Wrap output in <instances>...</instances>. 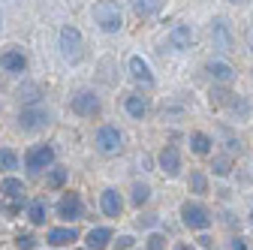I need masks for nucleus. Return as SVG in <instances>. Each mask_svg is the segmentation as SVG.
Returning <instances> with one entry per match:
<instances>
[{"label": "nucleus", "instance_id": "f257e3e1", "mask_svg": "<svg viewBox=\"0 0 253 250\" xmlns=\"http://www.w3.org/2000/svg\"><path fill=\"white\" fill-rule=\"evenodd\" d=\"M24 205H27V187H24V181L15 178V175H6L3 181H0V211L15 217V214H21Z\"/></svg>", "mask_w": 253, "mask_h": 250}, {"label": "nucleus", "instance_id": "f03ea898", "mask_svg": "<svg viewBox=\"0 0 253 250\" xmlns=\"http://www.w3.org/2000/svg\"><path fill=\"white\" fill-rule=\"evenodd\" d=\"M90 15H93V24H97L103 34H118L124 27V15H121V6L115 0H97Z\"/></svg>", "mask_w": 253, "mask_h": 250}, {"label": "nucleus", "instance_id": "7ed1b4c3", "mask_svg": "<svg viewBox=\"0 0 253 250\" xmlns=\"http://www.w3.org/2000/svg\"><path fill=\"white\" fill-rule=\"evenodd\" d=\"M181 223L190 232H205V229H211L214 217L199 199H187V202H181Z\"/></svg>", "mask_w": 253, "mask_h": 250}, {"label": "nucleus", "instance_id": "20e7f679", "mask_svg": "<svg viewBox=\"0 0 253 250\" xmlns=\"http://www.w3.org/2000/svg\"><path fill=\"white\" fill-rule=\"evenodd\" d=\"M57 48L63 54V60H70V64H79L84 57V40H82V30L73 27V24H63L60 34H57Z\"/></svg>", "mask_w": 253, "mask_h": 250}, {"label": "nucleus", "instance_id": "39448f33", "mask_svg": "<svg viewBox=\"0 0 253 250\" xmlns=\"http://www.w3.org/2000/svg\"><path fill=\"white\" fill-rule=\"evenodd\" d=\"M51 124V112L42 106V103H37V106H21V112H18V130L21 133H40V130H45Z\"/></svg>", "mask_w": 253, "mask_h": 250}, {"label": "nucleus", "instance_id": "423d86ee", "mask_svg": "<svg viewBox=\"0 0 253 250\" xmlns=\"http://www.w3.org/2000/svg\"><path fill=\"white\" fill-rule=\"evenodd\" d=\"M93 145H97V151L103 157H115V154L124 148V133L115 127V124H103L97 130V136H93Z\"/></svg>", "mask_w": 253, "mask_h": 250}, {"label": "nucleus", "instance_id": "0eeeda50", "mask_svg": "<svg viewBox=\"0 0 253 250\" xmlns=\"http://www.w3.org/2000/svg\"><path fill=\"white\" fill-rule=\"evenodd\" d=\"M54 166V148L51 145H34V148H27L24 154V169L30 175H40L42 169L48 172Z\"/></svg>", "mask_w": 253, "mask_h": 250}, {"label": "nucleus", "instance_id": "6e6552de", "mask_svg": "<svg viewBox=\"0 0 253 250\" xmlns=\"http://www.w3.org/2000/svg\"><path fill=\"white\" fill-rule=\"evenodd\" d=\"M70 109H73V115H79V118H97V115L103 112V103H100V97H97L93 90L82 87V90L73 93Z\"/></svg>", "mask_w": 253, "mask_h": 250}, {"label": "nucleus", "instance_id": "1a4fd4ad", "mask_svg": "<svg viewBox=\"0 0 253 250\" xmlns=\"http://www.w3.org/2000/svg\"><path fill=\"white\" fill-rule=\"evenodd\" d=\"M54 211H57V217L63 223H79L82 217H84V202H82V196L79 193H63L60 199H57V205H54Z\"/></svg>", "mask_w": 253, "mask_h": 250}, {"label": "nucleus", "instance_id": "9d476101", "mask_svg": "<svg viewBox=\"0 0 253 250\" xmlns=\"http://www.w3.org/2000/svg\"><path fill=\"white\" fill-rule=\"evenodd\" d=\"M211 42L220 51H232L235 48V37H232V27H229L226 18H214L211 21Z\"/></svg>", "mask_w": 253, "mask_h": 250}, {"label": "nucleus", "instance_id": "9b49d317", "mask_svg": "<svg viewBox=\"0 0 253 250\" xmlns=\"http://www.w3.org/2000/svg\"><path fill=\"white\" fill-rule=\"evenodd\" d=\"M157 166H160V172L166 178H178V172H181V151L175 145H163L160 154H157Z\"/></svg>", "mask_w": 253, "mask_h": 250}, {"label": "nucleus", "instance_id": "f8f14e48", "mask_svg": "<svg viewBox=\"0 0 253 250\" xmlns=\"http://www.w3.org/2000/svg\"><path fill=\"white\" fill-rule=\"evenodd\" d=\"M126 70H130V79L136 82V84H145V87H151L154 84V73H151V64L142 57V54H133L130 60H126Z\"/></svg>", "mask_w": 253, "mask_h": 250}, {"label": "nucleus", "instance_id": "ddd939ff", "mask_svg": "<svg viewBox=\"0 0 253 250\" xmlns=\"http://www.w3.org/2000/svg\"><path fill=\"white\" fill-rule=\"evenodd\" d=\"M0 70L3 73H12V76H18V73H24L27 70V54L21 51V48H6L3 54H0Z\"/></svg>", "mask_w": 253, "mask_h": 250}, {"label": "nucleus", "instance_id": "4468645a", "mask_svg": "<svg viewBox=\"0 0 253 250\" xmlns=\"http://www.w3.org/2000/svg\"><path fill=\"white\" fill-rule=\"evenodd\" d=\"M166 42H169V48H175V51H187L190 45H193V27L190 24H175L172 30H169V37H166Z\"/></svg>", "mask_w": 253, "mask_h": 250}, {"label": "nucleus", "instance_id": "2eb2a0df", "mask_svg": "<svg viewBox=\"0 0 253 250\" xmlns=\"http://www.w3.org/2000/svg\"><path fill=\"white\" fill-rule=\"evenodd\" d=\"M208 76L214 79V84H232L235 82V67L229 64V60H208Z\"/></svg>", "mask_w": 253, "mask_h": 250}, {"label": "nucleus", "instance_id": "dca6fc26", "mask_svg": "<svg viewBox=\"0 0 253 250\" xmlns=\"http://www.w3.org/2000/svg\"><path fill=\"white\" fill-rule=\"evenodd\" d=\"M48 244L51 247H70V244H76L79 241V229L73 226V223H63V226H54V229H48Z\"/></svg>", "mask_w": 253, "mask_h": 250}, {"label": "nucleus", "instance_id": "f3484780", "mask_svg": "<svg viewBox=\"0 0 253 250\" xmlns=\"http://www.w3.org/2000/svg\"><path fill=\"white\" fill-rule=\"evenodd\" d=\"M100 208H103L106 217H112V220H118V217L124 214V199H121V193L115 190V187L103 190V196H100Z\"/></svg>", "mask_w": 253, "mask_h": 250}, {"label": "nucleus", "instance_id": "a211bd4d", "mask_svg": "<svg viewBox=\"0 0 253 250\" xmlns=\"http://www.w3.org/2000/svg\"><path fill=\"white\" fill-rule=\"evenodd\" d=\"M124 112L130 115L133 121H145L151 106H148V100L142 97V93H126V97H124Z\"/></svg>", "mask_w": 253, "mask_h": 250}, {"label": "nucleus", "instance_id": "6ab92c4d", "mask_svg": "<svg viewBox=\"0 0 253 250\" xmlns=\"http://www.w3.org/2000/svg\"><path fill=\"white\" fill-rule=\"evenodd\" d=\"M112 238H115V232H112L109 226H93V229L87 232L84 244H87V250H106V247L112 244Z\"/></svg>", "mask_w": 253, "mask_h": 250}, {"label": "nucleus", "instance_id": "aec40b11", "mask_svg": "<svg viewBox=\"0 0 253 250\" xmlns=\"http://www.w3.org/2000/svg\"><path fill=\"white\" fill-rule=\"evenodd\" d=\"M27 220L34 223V226H45V220H48V202L42 196L27 202Z\"/></svg>", "mask_w": 253, "mask_h": 250}, {"label": "nucleus", "instance_id": "412c9836", "mask_svg": "<svg viewBox=\"0 0 253 250\" xmlns=\"http://www.w3.org/2000/svg\"><path fill=\"white\" fill-rule=\"evenodd\" d=\"M211 148H214V139L202 130L196 133H190V151L196 154V157H211Z\"/></svg>", "mask_w": 253, "mask_h": 250}, {"label": "nucleus", "instance_id": "4be33fe9", "mask_svg": "<svg viewBox=\"0 0 253 250\" xmlns=\"http://www.w3.org/2000/svg\"><path fill=\"white\" fill-rule=\"evenodd\" d=\"M67 181H70V169L67 166H51L48 175H45V187H48V190H63Z\"/></svg>", "mask_w": 253, "mask_h": 250}, {"label": "nucleus", "instance_id": "5701e85b", "mask_svg": "<svg viewBox=\"0 0 253 250\" xmlns=\"http://www.w3.org/2000/svg\"><path fill=\"white\" fill-rule=\"evenodd\" d=\"M40 100H42V87H40V84L27 82V84L18 87V103H21V106H37Z\"/></svg>", "mask_w": 253, "mask_h": 250}, {"label": "nucleus", "instance_id": "b1692460", "mask_svg": "<svg viewBox=\"0 0 253 250\" xmlns=\"http://www.w3.org/2000/svg\"><path fill=\"white\" fill-rule=\"evenodd\" d=\"M211 169H214L217 178L232 175V169H235V154H217V157L211 160Z\"/></svg>", "mask_w": 253, "mask_h": 250}, {"label": "nucleus", "instance_id": "393cba45", "mask_svg": "<svg viewBox=\"0 0 253 250\" xmlns=\"http://www.w3.org/2000/svg\"><path fill=\"white\" fill-rule=\"evenodd\" d=\"M163 3L166 0H133V12L139 18H151V15H157L163 9Z\"/></svg>", "mask_w": 253, "mask_h": 250}, {"label": "nucleus", "instance_id": "a878e982", "mask_svg": "<svg viewBox=\"0 0 253 250\" xmlns=\"http://www.w3.org/2000/svg\"><path fill=\"white\" fill-rule=\"evenodd\" d=\"M148 202H151V187L142 184V181H136V184H133V190H130V205L142 211V205H148Z\"/></svg>", "mask_w": 253, "mask_h": 250}, {"label": "nucleus", "instance_id": "bb28decb", "mask_svg": "<svg viewBox=\"0 0 253 250\" xmlns=\"http://www.w3.org/2000/svg\"><path fill=\"white\" fill-rule=\"evenodd\" d=\"M18 169V154L12 148H0V172H15Z\"/></svg>", "mask_w": 253, "mask_h": 250}, {"label": "nucleus", "instance_id": "cd10ccee", "mask_svg": "<svg viewBox=\"0 0 253 250\" xmlns=\"http://www.w3.org/2000/svg\"><path fill=\"white\" fill-rule=\"evenodd\" d=\"M190 193H196V196H205L208 193V178H205V172H193V175H190Z\"/></svg>", "mask_w": 253, "mask_h": 250}, {"label": "nucleus", "instance_id": "c85d7f7f", "mask_svg": "<svg viewBox=\"0 0 253 250\" xmlns=\"http://www.w3.org/2000/svg\"><path fill=\"white\" fill-rule=\"evenodd\" d=\"M235 97V93H229L223 84H217V87H211V103H217V106H229V100Z\"/></svg>", "mask_w": 253, "mask_h": 250}, {"label": "nucleus", "instance_id": "c756f323", "mask_svg": "<svg viewBox=\"0 0 253 250\" xmlns=\"http://www.w3.org/2000/svg\"><path fill=\"white\" fill-rule=\"evenodd\" d=\"M169 247V238L163 232H151L148 235V250H166Z\"/></svg>", "mask_w": 253, "mask_h": 250}, {"label": "nucleus", "instance_id": "7c9ffc66", "mask_svg": "<svg viewBox=\"0 0 253 250\" xmlns=\"http://www.w3.org/2000/svg\"><path fill=\"white\" fill-rule=\"evenodd\" d=\"M15 247L18 250H37V238L30 235V232H18L15 235Z\"/></svg>", "mask_w": 253, "mask_h": 250}, {"label": "nucleus", "instance_id": "2f4dec72", "mask_svg": "<svg viewBox=\"0 0 253 250\" xmlns=\"http://www.w3.org/2000/svg\"><path fill=\"white\" fill-rule=\"evenodd\" d=\"M223 139H226V148H229V154H235V151H241V142L232 136V130L229 127H223Z\"/></svg>", "mask_w": 253, "mask_h": 250}, {"label": "nucleus", "instance_id": "473e14b6", "mask_svg": "<svg viewBox=\"0 0 253 250\" xmlns=\"http://www.w3.org/2000/svg\"><path fill=\"white\" fill-rule=\"evenodd\" d=\"M133 244H136L133 235H121V238L115 241V250H133Z\"/></svg>", "mask_w": 253, "mask_h": 250}, {"label": "nucleus", "instance_id": "72a5a7b5", "mask_svg": "<svg viewBox=\"0 0 253 250\" xmlns=\"http://www.w3.org/2000/svg\"><path fill=\"white\" fill-rule=\"evenodd\" d=\"M229 247H232V250H250V247H247V238H244V235H235V238L229 241Z\"/></svg>", "mask_w": 253, "mask_h": 250}, {"label": "nucleus", "instance_id": "f704fd0d", "mask_svg": "<svg viewBox=\"0 0 253 250\" xmlns=\"http://www.w3.org/2000/svg\"><path fill=\"white\" fill-rule=\"evenodd\" d=\"M139 223H145V226H154V223H157V217H154V214H145Z\"/></svg>", "mask_w": 253, "mask_h": 250}, {"label": "nucleus", "instance_id": "c9c22d12", "mask_svg": "<svg viewBox=\"0 0 253 250\" xmlns=\"http://www.w3.org/2000/svg\"><path fill=\"white\" fill-rule=\"evenodd\" d=\"M199 244L202 247H211V235H199Z\"/></svg>", "mask_w": 253, "mask_h": 250}, {"label": "nucleus", "instance_id": "e433bc0d", "mask_svg": "<svg viewBox=\"0 0 253 250\" xmlns=\"http://www.w3.org/2000/svg\"><path fill=\"white\" fill-rule=\"evenodd\" d=\"M226 3H232V6H241V3H247V0H226Z\"/></svg>", "mask_w": 253, "mask_h": 250}, {"label": "nucleus", "instance_id": "4c0bfd02", "mask_svg": "<svg viewBox=\"0 0 253 250\" xmlns=\"http://www.w3.org/2000/svg\"><path fill=\"white\" fill-rule=\"evenodd\" d=\"M175 250H193V247H190V244H178Z\"/></svg>", "mask_w": 253, "mask_h": 250}, {"label": "nucleus", "instance_id": "58836bf2", "mask_svg": "<svg viewBox=\"0 0 253 250\" xmlns=\"http://www.w3.org/2000/svg\"><path fill=\"white\" fill-rule=\"evenodd\" d=\"M250 226H253V211H250Z\"/></svg>", "mask_w": 253, "mask_h": 250}, {"label": "nucleus", "instance_id": "ea45409f", "mask_svg": "<svg viewBox=\"0 0 253 250\" xmlns=\"http://www.w3.org/2000/svg\"><path fill=\"white\" fill-rule=\"evenodd\" d=\"M0 27H3V15H0Z\"/></svg>", "mask_w": 253, "mask_h": 250}, {"label": "nucleus", "instance_id": "a19ab883", "mask_svg": "<svg viewBox=\"0 0 253 250\" xmlns=\"http://www.w3.org/2000/svg\"><path fill=\"white\" fill-rule=\"evenodd\" d=\"M54 250H63V247H54Z\"/></svg>", "mask_w": 253, "mask_h": 250}, {"label": "nucleus", "instance_id": "79ce46f5", "mask_svg": "<svg viewBox=\"0 0 253 250\" xmlns=\"http://www.w3.org/2000/svg\"><path fill=\"white\" fill-rule=\"evenodd\" d=\"M133 250H136V247H133Z\"/></svg>", "mask_w": 253, "mask_h": 250}, {"label": "nucleus", "instance_id": "37998d69", "mask_svg": "<svg viewBox=\"0 0 253 250\" xmlns=\"http://www.w3.org/2000/svg\"><path fill=\"white\" fill-rule=\"evenodd\" d=\"M84 250H87V247H84Z\"/></svg>", "mask_w": 253, "mask_h": 250}]
</instances>
